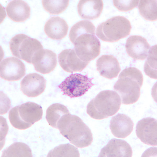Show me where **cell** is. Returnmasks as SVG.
Wrapping results in <instances>:
<instances>
[{
  "label": "cell",
  "mask_w": 157,
  "mask_h": 157,
  "mask_svg": "<svg viewBox=\"0 0 157 157\" xmlns=\"http://www.w3.org/2000/svg\"><path fill=\"white\" fill-rule=\"evenodd\" d=\"M25 64L16 58L9 57L1 61L0 77L9 81H18L25 75Z\"/></svg>",
  "instance_id": "9"
},
{
  "label": "cell",
  "mask_w": 157,
  "mask_h": 157,
  "mask_svg": "<svg viewBox=\"0 0 157 157\" xmlns=\"http://www.w3.org/2000/svg\"><path fill=\"white\" fill-rule=\"evenodd\" d=\"M143 81V74L137 68L129 67L121 72L114 89L121 96L122 103L128 105L137 102Z\"/></svg>",
  "instance_id": "1"
},
{
  "label": "cell",
  "mask_w": 157,
  "mask_h": 157,
  "mask_svg": "<svg viewBox=\"0 0 157 157\" xmlns=\"http://www.w3.org/2000/svg\"><path fill=\"white\" fill-rule=\"evenodd\" d=\"M47 157H80V154L77 148L67 144L56 147L49 152Z\"/></svg>",
  "instance_id": "26"
},
{
  "label": "cell",
  "mask_w": 157,
  "mask_h": 157,
  "mask_svg": "<svg viewBox=\"0 0 157 157\" xmlns=\"http://www.w3.org/2000/svg\"><path fill=\"white\" fill-rule=\"evenodd\" d=\"M103 10L102 0H81L78 4V11L81 17L93 20L100 17Z\"/></svg>",
  "instance_id": "18"
},
{
  "label": "cell",
  "mask_w": 157,
  "mask_h": 157,
  "mask_svg": "<svg viewBox=\"0 0 157 157\" xmlns=\"http://www.w3.org/2000/svg\"><path fill=\"white\" fill-rule=\"evenodd\" d=\"M97 70L100 75L109 79L116 78L121 71L120 63L112 55H103L97 61Z\"/></svg>",
  "instance_id": "17"
},
{
  "label": "cell",
  "mask_w": 157,
  "mask_h": 157,
  "mask_svg": "<svg viewBox=\"0 0 157 157\" xmlns=\"http://www.w3.org/2000/svg\"><path fill=\"white\" fill-rule=\"evenodd\" d=\"M109 127L115 137L125 138L132 132L134 123L128 116L118 114L112 118Z\"/></svg>",
  "instance_id": "16"
},
{
  "label": "cell",
  "mask_w": 157,
  "mask_h": 157,
  "mask_svg": "<svg viewBox=\"0 0 157 157\" xmlns=\"http://www.w3.org/2000/svg\"><path fill=\"white\" fill-rule=\"evenodd\" d=\"M136 135L143 143L150 146L157 145V120L153 118H144L136 126Z\"/></svg>",
  "instance_id": "10"
},
{
  "label": "cell",
  "mask_w": 157,
  "mask_h": 157,
  "mask_svg": "<svg viewBox=\"0 0 157 157\" xmlns=\"http://www.w3.org/2000/svg\"><path fill=\"white\" fill-rule=\"evenodd\" d=\"M92 78H89L87 75L75 73L72 74L67 78L58 87L63 94L71 98H78L85 94L94 84Z\"/></svg>",
  "instance_id": "8"
},
{
  "label": "cell",
  "mask_w": 157,
  "mask_h": 157,
  "mask_svg": "<svg viewBox=\"0 0 157 157\" xmlns=\"http://www.w3.org/2000/svg\"><path fill=\"white\" fill-rule=\"evenodd\" d=\"M68 24L58 16L52 17L47 21L44 31L47 36L54 40H61L66 36L68 33Z\"/></svg>",
  "instance_id": "19"
},
{
  "label": "cell",
  "mask_w": 157,
  "mask_h": 157,
  "mask_svg": "<svg viewBox=\"0 0 157 157\" xmlns=\"http://www.w3.org/2000/svg\"><path fill=\"white\" fill-rule=\"evenodd\" d=\"M132 151L129 144L123 140L113 139L102 148L100 157H131Z\"/></svg>",
  "instance_id": "15"
},
{
  "label": "cell",
  "mask_w": 157,
  "mask_h": 157,
  "mask_svg": "<svg viewBox=\"0 0 157 157\" xmlns=\"http://www.w3.org/2000/svg\"><path fill=\"white\" fill-rule=\"evenodd\" d=\"M7 16L16 22H24L30 16V8L26 2L21 0L12 1L6 7Z\"/></svg>",
  "instance_id": "20"
},
{
  "label": "cell",
  "mask_w": 157,
  "mask_h": 157,
  "mask_svg": "<svg viewBox=\"0 0 157 157\" xmlns=\"http://www.w3.org/2000/svg\"><path fill=\"white\" fill-rule=\"evenodd\" d=\"M84 34H95V27L91 21H81L73 25L70 31V39L73 43L78 37Z\"/></svg>",
  "instance_id": "22"
},
{
  "label": "cell",
  "mask_w": 157,
  "mask_h": 157,
  "mask_svg": "<svg viewBox=\"0 0 157 157\" xmlns=\"http://www.w3.org/2000/svg\"><path fill=\"white\" fill-rule=\"evenodd\" d=\"M139 1H118L115 0L113 1V3L117 9L119 11L121 12H128V11L132 10L137 7L138 4L139 3Z\"/></svg>",
  "instance_id": "28"
},
{
  "label": "cell",
  "mask_w": 157,
  "mask_h": 157,
  "mask_svg": "<svg viewBox=\"0 0 157 157\" xmlns=\"http://www.w3.org/2000/svg\"><path fill=\"white\" fill-rule=\"evenodd\" d=\"M58 129L63 137L78 148L89 146L93 141L90 129L76 115H66L59 122Z\"/></svg>",
  "instance_id": "2"
},
{
  "label": "cell",
  "mask_w": 157,
  "mask_h": 157,
  "mask_svg": "<svg viewBox=\"0 0 157 157\" xmlns=\"http://www.w3.org/2000/svg\"><path fill=\"white\" fill-rule=\"evenodd\" d=\"M69 113V111L65 106L60 104H54L47 109L46 118L49 125L58 129L59 122L63 117Z\"/></svg>",
  "instance_id": "21"
},
{
  "label": "cell",
  "mask_w": 157,
  "mask_h": 157,
  "mask_svg": "<svg viewBox=\"0 0 157 157\" xmlns=\"http://www.w3.org/2000/svg\"><path fill=\"white\" fill-rule=\"evenodd\" d=\"M138 9L141 16L147 21L157 20V1H139Z\"/></svg>",
  "instance_id": "24"
},
{
  "label": "cell",
  "mask_w": 157,
  "mask_h": 157,
  "mask_svg": "<svg viewBox=\"0 0 157 157\" xmlns=\"http://www.w3.org/2000/svg\"><path fill=\"white\" fill-rule=\"evenodd\" d=\"M121 105V98L116 92L105 90L91 100L87 106L86 112L94 119L103 120L116 114Z\"/></svg>",
  "instance_id": "3"
},
{
  "label": "cell",
  "mask_w": 157,
  "mask_h": 157,
  "mask_svg": "<svg viewBox=\"0 0 157 157\" xmlns=\"http://www.w3.org/2000/svg\"><path fill=\"white\" fill-rule=\"evenodd\" d=\"M126 50L130 57L134 60H145L150 50V45L147 39L140 36H131L127 39Z\"/></svg>",
  "instance_id": "13"
},
{
  "label": "cell",
  "mask_w": 157,
  "mask_h": 157,
  "mask_svg": "<svg viewBox=\"0 0 157 157\" xmlns=\"http://www.w3.org/2000/svg\"><path fill=\"white\" fill-rule=\"evenodd\" d=\"M10 48L15 57L32 63L34 55L43 49V47L37 39L24 34H18L10 41Z\"/></svg>",
  "instance_id": "6"
},
{
  "label": "cell",
  "mask_w": 157,
  "mask_h": 157,
  "mask_svg": "<svg viewBox=\"0 0 157 157\" xmlns=\"http://www.w3.org/2000/svg\"><path fill=\"white\" fill-rule=\"evenodd\" d=\"M43 114L41 106L35 103L29 102L11 109L9 118L13 127L24 130L41 120Z\"/></svg>",
  "instance_id": "4"
},
{
  "label": "cell",
  "mask_w": 157,
  "mask_h": 157,
  "mask_svg": "<svg viewBox=\"0 0 157 157\" xmlns=\"http://www.w3.org/2000/svg\"><path fill=\"white\" fill-rule=\"evenodd\" d=\"M157 45H155L150 49L144 66V71L147 75L155 79L157 78Z\"/></svg>",
  "instance_id": "25"
},
{
  "label": "cell",
  "mask_w": 157,
  "mask_h": 157,
  "mask_svg": "<svg viewBox=\"0 0 157 157\" xmlns=\"http://www.w3.org/2000/svg\"><path fill=\"white\" fill-rule=\"evenodd\" d=\"M58 60L63 70L70 73L82 71L89 63L81 60L78 57L75 49L62 51L58 56Z\"/></svg>",
  "instance_id": "14"
},
{
  "label": "cell",
  "mask_w": 157,
  "mask_h": 157,
  "mask_svg": "<svg viewBox=\"0 0 157 157\" xmlns=\"http://www.w3.org/2000/svg\"><path fill=\"white\" fill-rule=\"evenodd\" d=\"M69 1H42L43 7L50 14L57 15L63 12L69 6Z\"/></svg>",
  "instance_id": "27"
},
{
  "label": "cell",
  "mask_w": 157,
  "mask_h": 157,
  "mask_svg": "<svg viewBox=\"0 0 157 157\" xmlns=\"http://www.w3.org/2000/svg\"><path fill=\"white\" fill-rule=\"evenodd\" d=\"M73 44L78 57L85 62L89 63L100 54L101 43L94 34H82L75 39Z\"/></svg>",
  "instance_id": "7"
},
{
  "label": "cell",
  "mask_w": 157,
  "mask_h": 157,
  "mask_svg": "<svg viewBox=\"0 0 157 157\" xmlns=\"http://www.w3.org/2000/svg\"><path fill=\"white\" fill-rule=\"evenodd\" d=\"M2 157H32V150L24 143H15L3 152Z\"/></svg>",
  "instance_id": "23"
},
{
  "label": "cell",
  "mask_w": 157,
  "mask_h": 157,
  "mask_svg": "<svg viewBox=\"0 0 157 157\" xmlns=\"http://www.w3.org/2000/svg\"><path fill=\"white\" fill-rule=\"evenodd\" d=\"M32 63L37 71L45 75L48 74L57 66V55L48 49L39 50L33 57Z\"/></svg>",
  "instance_id": "12"
},
{
  "label": "cell",
  "mask_w": 157,
  "mask_h": 157,
  "mask_svg": "<svg viewBox=\"0 0 157 157\" xmlns=\"http://www.w3.org/2000/svg\"><path fill=\"white\" fill-rule=\"evenodd\" d=\"M46 81L42 75L37 73H30L21 82V90L27 97H37L45 91Z\"/></svg>",
  "instance_id": "11"
},
{
  "label": "cell",
  "mask_w": 157,
  "mask_h": 157,
  "mask_svg": "<svg viewBox=\"0 0 157 157\" xmlns=\"http://www.w3.org/2000/svg\"><path fill=\"white\" fill-rule=\"evenodd\" d=\"M131 29L128 19L123 16H114L98 25L96 34L103 41L113 43L128 36Z\"/></svg>",
  "instance_id": "5"
}]
</instances>
